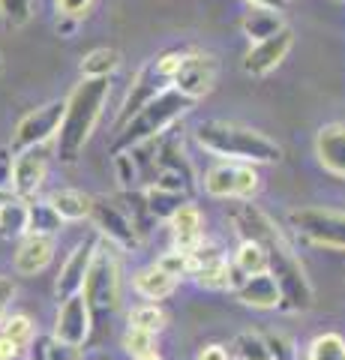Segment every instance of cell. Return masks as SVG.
<instances>
[{
  "mask_svg": "<svg viewBox=\"0 0 345 360\" xmlns=\"http://www.w3.org/2000/svg\"><path fill=\"white\" fill-rule=\"evenodd\" d=\"M216 58L207 51H193V49H183V58L174 70V82L171 87L181 90L183 96H189L193 103H198L202 96H207L216 84Z\"/></svg>",
  "mask_w": 345,
  "mask_h": 360,
  "instance_id": "9c48e42d",
  "label": "cell"
},
{
  "mask_svg": "<svg viewBox=\"0 0 345 360\" xmlns=\"http://www.w3.org/2000/svg\"><path fill=\"white\" fill-rule=\"evenodd\" d=\"M195 141L207 153L228 162H249V165H271L282 160V148L264 132L228 120H202L195 127Z\"/></svg>",
  "mask_w": 345,
  "mask_h": 360,
  "instance_id": "3957f363",
  "label": "cell"
},
{
  "mask_svg": "<svg viewBox=\"0 0 345 360\" xmlns=\"http://www.w3.org/2000/svg\"><path fill=\"white\" fill-rule=\"evenodd\" d=\"M124 348H126L129 357H141V354L157 352V333H148V330H138V328H126Z\"/></svg>",
  "mask_w": 345,
  "mask_h": 360,
  "instance_id": "836d02e7",
  "label": "cell"
},
{
  "mask_svg": "<svg viewBox=\"0 0 345 360\" xmlns=\"http://www.w3.org/2000/svg\"><path fill=\"white\" fill-rule=\"evenodd\" d=\"M108 78H82L72 94L63 99V117L54 135V153L60 162H75L84 150L91 132L96 129L99 115L108 99Z\"/></svg>",
  "mask_w": 345,
  "mask_h": 360,
  "instance_id": "7a4b0ae2",
  "label": "cell"
},
{
  "mask_svg": "<svg viewBox=\"0 0 345 360\" xmlns=\"http://www.w3.org/2000/svg\"><path fill=\"white\" fill-rule=\"evenodd\" d=\"M93 330V312L87 307V300L82 295H72L58 303V315H54V330L51 336L60 342H72V345H84L91 340Z\"/></svg>",
  "mask_w": 345,
  "mask_h": 360,
  "instance_id": "4fadbf2b",
  "label": "cell"
},
{
  "mask_svg": "<svg viewBox=\"0 0 345 360\" xmlns=\"http://www.w3.org/2000/svg\"><path fill=\"white\" fill-rule=\"evenodd\" d=\"M249 6H271V9H280L282 13V6H285V0H247Z\"/></svg>",
  "mask_w": 345,
  "mask_h": 360,
  "instance_id": "bcb514c9",
  "label": "cell"
},
{
  "mask_svg": "<svg viewBox=\"0 0 345 360\" xmlns=\"http://www.w3.org/2000/svg\"><path fill=\"white\" fill-rule=\"evenodd\" d=\"M292 225L315 246L345 252V213L327 207H300L292 213Z\"/></svg>",
  "mask_w": 345,
  "mask_h": 360,
  "instance_id": "ba28073f",
  "label": "cell"
},
{
  "mask_svg": "<svg viewBox=\"0 0 345 360\" xmlns=\"http://www.w3.org/2000/svg\"><path fill=\"white\" fill-rule=\"evenodd\" d=\"M13 148H0V193H6L9 184H13Z\"/></svg>",
  "mask_w": 345,
  "mask_h": 360,
  "instance_id": "f35d334b",
  "label": "cell"
},
{
  "mask_svg": "<svg viewBox=\"0 0 345 360\" xmlns=\"http://www.w3.org/2000/svg\"><path fill=\"white\" fill-rule=\"evenodd\" d=\"M120 66V51L115 49H93L82 60V78H108Z\"/></svg>",
  "mask_w": 345,
  "mask_h": 360,
  "instance_id": "83f0119b",
  "label": "cell"
},
{
  "mask_svg": "<svg viewBox=\"0 0 345 360\" xmlns=\"http://www.w3.org/2000/svg\"><path fill=\"white\" fill-rule=\"evenodd\" d=\"M231 219L240 229L243 240H259L267 252V274L280 285V309L288 312H304L313 307V285L294 246L285 240V234L276 229V222L264 210L252 205H237Z\"/></svg>",
  "mask_w": 345,
  "mask_h": 360,
  "instance_id": "6da1fadb",
  "label": "cell"
},
{
  "mask_svg": "<svg viewBox=\"0 0 345 360\" xmlns=\"http://www.w3.org/2000/svg\"><path fill=\"white\" fill-rule=\"evenodd\" d=\"M46 174H48V148L46 144L15 150V156H13V184H9V189H13V195L30 201L39 193V186L46 184Z\"/></svg>",
  "mask_w": 345,
  "mask_h": 360,
  "instance_id": "8fae6325",
  "label": "cell"
},
{
  "mask_svg": "<svg viewBox=\"0 0 345 360\" xmlns=\"http://www.w3.org/2000/svg\"><path fill=\"white\" fill-rule=\"evenodd\" d=\"M21 357H25V348H18L6 336H0V360H21Z\"/></svg>",
  "mask_w": 345,
  "mask_h": 360,
  "instance_id": "7bdbcfd3",
  "label": "cell"
},
{
  "mask_svg": "<svg viewBox=\"0 0 345 360\" xmlns=\"http://www.w3.org/2000/svg\"><path fill=\"white\" fill-rule=\"evenodd\" d=\"M27 234V201L9 193L0 201V238L21 240Z\"/></svg>",
  "mask_w": 345,
  "mask_h": 360,
  "instance_id": "603a6c76",
  "label": "cell"
},
{
  "mask_svg": "<svg viewBox=\"0 0 345 360\" xmlns=\"http://www.w3.org/2000/svg\"><path fill=\"white\" fill-rule=\"evenodd\" d=\"M183 58V49H171V51H162L157 58H150L148 63L138 70V75L132 78V87L126 90V99L117 111V120H115V129L120 123H126L141 105H148L153 96H160L162 90H169L174 82V70Z\"/></svg>",
  "mask_w": 345,
  "mask_h": 360,
  "instance_id": "5b68a950",
  "label": "cell"
},
{
  "mask_svg": "<svg viewBox=\"0 0 345 360\" xmlns=\"http://www.w3.org/2000/svg\"><path fill=\"white\" fill-rule=\"evenodd\" d=\"M261 336L273 360H297V348L292 336H285V333H261Z\"/></svg>",
  "mask_w": 345,
  "mask_h": 360,
  "instance_id": "8d00e7d4",
  "label": "cell"
},
{
  "mask_svg": "<svg viewBox=\"0 0 345 360\" xmlns=\"http://www.w3.org/2000/svg\"><path fill=\"white\" fill-rule=\"evenodd\" d=\"M93 0H58V13L70 15V18H82L87 9H91Z\"/></svg>",
  "mask_w": 345,
  "mask_h": 360,
  "instance_id": "ab89813d",
  "label": "cell"
},
{
  "mask_svg": "<svg viewBox=\"0 0 345 360\" xmlns=\"http://www.w3.org/2000/svg\"><path fill=\"white\" fill-rule=\"evenodd\" d=\"M174 285H177V279H171L157 264L141 267L138 274L132 276V288H136V295H141L144 300H153V303H160V300L169 297L174 291Z\"/></svg>",
  "mask_w": 345,
  "mask_h": 360,
  "instance_id": "44dd1931",
  "label": "cell"
},
{
  "mask_svg": "<svg viewBox=\"0 0 345 360\" xmlns=\"http://www.w3.org/2000/svg\"><path fill=\"white\" fill-rule=\"evenodd\" d=\"M115 165H117V180H120V186L132 189V184H136V156H132L129 150L115 153Z\"/></svg>",
  "mask_w": 345,
  "mask_h": 360,
  "instance_id": "74e56055",
  "label": "cell"
},
{
  "mask_svg": "<svg viewBox=\"0 0 345 360\" xmlns=\"http://www.w3.org/2000/svg\"><path fill=\"white\" fill-rule=\"evenodd\" d=\"M15 297V283L13 279H6V276H0V321H4V315L9 309V303H13Z\"/></svg>",
  "mask_w": 345,
  "mask_h": 360,
  "instance_id": "60d3db41",
  "label": "cell"
},
{
  "mask_svg": "<svg viewBox=\"0 0 345 360\" xmlns=\"http://www.w3.org/2000/svg\"><path fill=\"white\" fill-rule=\"evenodd\" d=\"M157 267L165 270L171 279H183V276H193V258L189 252H181V250H171L157 258Z\"/></svg>",
  "mask_w": 345,
  "mask_h": 360,
  "instance_id": "d6a6232c",
  "label": "cell"
},
{
  "mask_svg": "<svg viewBox=\"0 0 345 360\" xmlns=\"http://www.w3.org/2000/svg\"><path fill=\"white\" fill-rule=\"evenodd\" d=\"M195 103L189 96H183L181 90H162L160 96H153L148 105H141L136 115H132L126 123H120L115 129V139H111V153H124V150H132L136 144H144V141H153L157 135H162L165 129L177 123L189 108Z\"/></svg>",
  "mask_w": 345,
  "mask_h": 360,
  "instance_id": "277c9868",
  "label": "cell"
},
{
  "mask_svg": "<svg viewBox=\"0 0 345 360\" xmlns=\"http://www.w3.org/2000/svg\"><path fill=\"white\" fill-rule=\"evenodd\" d=\"M228 352H231V357H237V360H273L271 352H267L264 336H261V333H255V330H243V333H237Z\"/></svg>",
  "mask_w": 345,
  "mask_h": 360,
  "instance_id": "f546056e",
  "label": "cell"
},
{
  "mask_svg": "<svg viewBox=\"0 0 345 360\" xmlns=\"http://www.w3.org/2000/svg\"><path fill=\"white\" fill-rule=\"evenodd\" d=\"M132 360H162L157 352H150V354H141V357H132Z\"/></svg>",
  "mask_w": 345,
  "mask_h": 360,
  "instance_id": "7dc6e473",
  "label": "cell"
},
{
  "mask_svg": "<svg viewBox=\"0 0 345 360\" xmlns=\"http://www.w3.org/2000/svg\"><path fill=\"white\" fill-rule=\"evenodd\" d=\"M27 360H46V354H42V340H33V345L27 348Z\"/></svg>",
  "mask_w": 345,
  "mask_h": 360,
  "instance_id": "f6af8a7d",
  "label": "cell"
},
{
  "mask_svg": "<svg viewBox=\"0 0 345 360\" xmlns=\"http://www.w3.org/2000/svg\"><path fill=\"white\" fill-rule=\"evenodd\" d=\"M48 205L60 213L63 222H79L91 217V205L93 198L79 193V189H58V193L48 195Z\"/></svg>",
  "mask_w": 345,
  "mask_h": 360,
  "instance_id": "d4e9b609",
  "label": "cell"
},
{
  "mask_svg": "<svg viewBox=\"0 0 345 360\" xmlns=\"http://www.w3.org/2000/svg\"><path fill=\"white\" fill-rule=\"evenodd\" d=\"M292 45H294L292 27H280L273 37H267L261 42H252L247 58H243V72L252 75V78H261L267 72H273L276 66L285 60V54L292 51Z\"/></svg>",
  "mask_w": 345,
  "mask_h": 360,
  "instance_id": "5bb4252c",
  "label": "cell"
},
{
  "mask_svg": "<svg viewBox=\"0 0 345 360\" xmlns=\"http://www.w3.org/2000/svg\"><path fill=\"white\" fill-rule=\"evenodd\" d=\"M0 336H6L9 342H15L18 348H27L33 345L37 340V328H33V321L27 315H4V321H0Z\"/></svg>",
  "mask_w": 345,
  "mask_h": 360,
  "instance_id": "4dcf8cb0",
  "label": "cell"
},
{
  "mask_svg": "<svg viewBox=\"0 0 345 360\" xmlns=\"http://www.w3.org/2000/svg\"><path fill=\"white\" fill-rule=\"evenodd\" d=\"M87 219H93L99 238H105L108 243L120 246V250L138 246V231H136V225H132L129 213H124L117 205H111L108 198H93L91 217Z\"/></svg>",
  "mask_w": 345,
  "mask_h": 360,
  "instance_id": "7c38bea8",
  "label": "cell"
},
{
  "mask_svg": "<svg viewBox=\"0 0 345 360\" xmlns=\"http://www.w3.org/2000/svg\"><path fill=\"white\" fill-rule=\"evenodd\" d=\"M54 258V238H46V234H25L15 250L13 267L18 276H37L42 274Z\"/></svg>",
  "mask_w": 345,
  "mask_h": 360,
  "instance_id": "e0dca14e",
  "label": "cell"
},
{
  "mask_svg": "<svg viewBox=\"0 0 345 360\" xmlns=\"http://www.w3.org/2000/svg\"><path fill=\"white\" fill-rule=\"evenodd\" d=\"M195 360H235V357H231V352L226 345H204Z\"/></svg>",
  "mask_w": 345,
  "mask_h": 360,
  "instance_id": "b9f144b4",
  "label": "cell"
},
{
  "mask_svg": "<svg viewBox=\"0 0 345 360\" xmlns=\"http://www.w3.org/2000/svg\"><path fill=\"white\" fill-rule=\"evenodd\" d=\"M42 354H46V360H84V348L48 336V340H42Z\"/></svg>",
  "mask_w": 345,
  "mask_h": 360,
  "instance_id": "d590c367",
  "label": "cell"
},
{
  "mask_svg": "<svg viewBox=\"0 0 345 360\" xmlns=\"http://www.w3.org/2000/svg\"><path fill=\"white\" fill-rule=\"evenodd\" d=\"M4 198H6V193H0V201H4Z\"/></svg>",
  "mask_w": 345,
  "mask_h": 360,
  "instance_id": "c3c4849f",
  "label": "cell"
},
{
  "mask_svg": "<svg viewBox=\"0 0 345 360\" xmlns=\"http://www.w3.org/2000/svg\"><path fill=\"white\" fill-rule=\"evenodd\" d=\"M267 270V252L259 240H243L235 252V262H231V288H235L243 276L252 274H264Z\"/></svg>",
  "mask_w": 345,
  "mask_h": 360,
  "instance_id": "7402d4cb",
  "label": "cell"
},
{
  "mask_svg": "<svg viewBox=\"0 0 345 360\" xmlns=\"http://www.w3.org/2000/svg\"><path fill=\"white\" fill-rule=\"evenodd\" d=\"M75 21H79V18H70V15H60V21H58V33H63V37H70V33L75 30Z\"/></svg>",
  "mask_w": 345,
  "mask_h": 360,
  "instance_id": "ee69618b",
  "label": "cell"
},
{
  "mask_svg": "<svg viewBox=\"0 0 345 360\" xmlns=\"http://www.w3.org/2000/svg\"><path fill=\"white\" fill-rule=\"evenodd\" d=\"M63 117V99H54L39 108L27 111L25 117L18 120L15 135H13V150H25V148H37V144H48L54 135H58Z\"/></svg>",
  "mask_w": 345,
  "mask_h": 360,
  "instance_id": "30bf717a",
  "label": "cell"
},
{
  "mask_svg": "<svg viewBox=\"0 0 345 360\" xmlns=\"http://www.w3.org/2000/svg\"><path fill=\"white\" fill-rule=\"evenodd\" d=\"M186 193H174V189H165V186H148V193H144V205H148L150 210V217L153 219H169L171 213L186 205Z\"/></svg>",
  "mask_w": 345,
  "mask_h": 360,
  "instance_id": "4316f807",
  "label": "cell"
},
{
  "mask_svg": "<svg viewBox=\"0 0 345 360\" xmlns=\"http://www.w3.org/2000/svg\"><path fill=\"white\" fill-rule=\"evenodd\" d=\"M259 186H261V177L255 172V165H249V162L222 160L214 168H207V174H204V189H207V195H214V198L247 201L259 193Z\"/></svg>",
  "mask_w": 345,
  "mask_h": 360,
  "instance_id": "52a82bcc",
  "label": "cell"
},
{
  "mask_svg": "<svg viewBox=\"0 0 345 360\" xmlns=\"http://www.w3.org/2000/svg\"><path fill=\"white\" fill-rule=\"evenodd\" d=\"M63 229L60 213L54 210L46 201H27V234H46V238H54Z\"/></svg>",
  "mask_w": 345,
  "mask_h": 360,
  "instance_id": "484cf974",
  "label": "cell"
},
{
  "mask_svg": "<svg viewBox=\"0 0 345 360\" xmlns=\"http://www.w3.org/2000/svg\"><path fill=\"white\" fill-rule=\"evenodd\" d=\"M235 295L243 307H252V309H280V285L276 279L267 274H252V276H243L240 283L235 285Z\"/></svg>",
  "mask_w": 345,
  "mask_h": 360,
  "instance_id": "d6986e66",
  "label": "cell"
},
{
  "mask_svg": "<svg viewBox=\"0 0 345 360\" xmlns=\"http://www.w3.org/2000/svg\"><path fill=\"white\" fill-rule=\"evenodd\" d=\"M315 153L325 172L345 180V123H327L315 135Z\"/></svg>",
  "mask_w": 345,
  "mask_h": 360,
  "instance_id": "ffe728a7",
  "label": "cell"
},
{
  "mask_svg": "<svg viewBox=\"0 0 345 360\" xmlns=\"http://www.w3.org/2000/svg\"><path fill=\"white\" fill-rule=\"evenodd\" d=\"M33 15V4L30 0H0V18L9 27H25Z\"/></svg>",
  "mask_w": 345,
  "mask_h": 360,
  "instance_id": "e575fe53",
  "label": "cell"
},
{
  "mask_svg": "<svg viewBox=\"0 0 345 360\" xmlns=\"http://www.w3.org/2000/svg\"><path fill=\"white\" fill-rule=\"evenodd\" d=\"M169 225H171V238H174V250L181 252H193L198 246L204 243V222H202V210L195 205H181L171 217H169Z\"/></svg>",
  "mask_w": 345,
  "mask_h": 360,
  "instance_id": "ac0fdd59",
  "label": "cell"
},
{
  "mask_svg": "<svg viewBox=\"0 0 345 360\" xmlns=\"http://www.w3.org/2000/svg\"><path fill=\"white\" fill-rule=\"evenodd\" d=\"M282 25V15L280 9H271V6H249V13L243 15V33L249 37V42H261L267 37H273Z\"/></svg>",
  "mask_w": 345,
  "mask_h": 360,
  "instance_id": "cb8c5ba5",
  "label": "cell"
},
{
  "mask_svg": "<svg viewBox=\"0 0 345 360\" xmlns=\"http://www.w3.org/2000/svg\"><path fill=\"white\" fill-rule=\"evenodd\" d=\"M82 297L87 300L93 315H111L120 309V262L117 255L105 250L103 243L96 246L93 262L87 267L84 285H82Z\"/></svg>",
  "mask_w": 345,
  "mask_h": 360,
  "instance_id": "8992f818",
  "label": "cell"
},
{
  "mask_svg": "<svg viewBox=\"0 0 345 360\" xmlns=\"http://www.w3.org/2000/svg\"><path fill=\"white\" fill-rule=\"evenodd\" d=\"M96 246H99V234H91V238H84L70 252V258L63 262L60 276H58V283H54V297H58V303L72 297V295H82V285H84L87 267H91V262H93Z\"/></svg>",
  "mask_w": 345,
  "mask_h": 360,
  "instance_id": "9a60e30c",
  "label": "cell"
},
{
  "mask_svg": "<svg viewBox=\"0 0 345 360\" xmlns=\"http://www.w3.org/2000/svg\"><path fill=\"white\" fill-rule=\"evenodd\" d=\"M189 258H193V276L198 285H204L210 291L231 288V262L222 252L198 246V250L189 252Z\"/></svg>",
  "mask_w": 345,
  "mask_h": 360,
  "instance_id": "2e32d148",
  "label": "cell"
},
{
  "mask_svg": "<svg viewBox=\"0 0 345 360\" xmlns=\"http://www.w3.org/2000/svg\"><path fill=\"white\" fill-rule=\"evenodd\" d=\"M306 360H345V336L321 333L306 348Z\"/></svg>",
  "mask_w": 345,
  "mask_h": 360,
  "instance_id": "1f68e13d",
  "label": "cell"
},
{
  "mask_svg": "<svg viewBox=\"0 0 345 360\" xmlns=\"http://www.w3.org/2000/svg\"><path fill=\"white\" fill-rule=\"evenodd\" d=\"M165 324H169V315H165V309L160 307V303H141V307H136L129 312V328H138V330H148V333H162Z\"/></svg>",
  "mask_w": 345,
  "mask_h": 360,
  "instance_id": "f1b7e54d",
  "label": "cell"
}]
</instances>
